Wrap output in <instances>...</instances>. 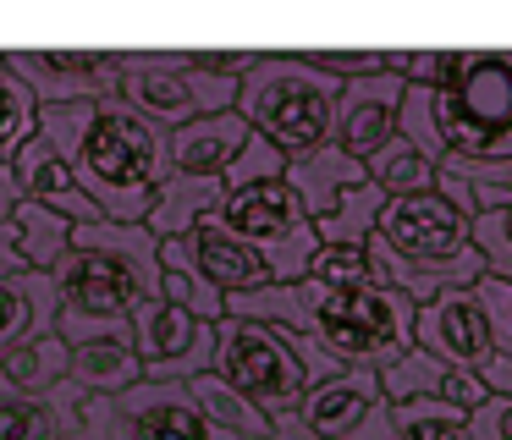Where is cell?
Listing matches in <instances>:
<instances>
[{
  "label": "cell",
  "mask_w": 512,
  "mask_h": 440,
  "mask_svg": "<svg viewBox=\"0 0 512 440\" xmlns=\"http://www.w3.org/2000/svg\"><path fill=\"white\" fill-rule=\"evenodd\" d=\"M72 176L100 204L105 220L144 226L149 209H155V193L171 176L166 132L149 127L144 116H133L127 105H100L78 160H72Z\"/></svg>",
  "instance_id": "1"
},
{
  "label": "cell",
  "mask_w": 512,
  "mask_h": 440,
  "mask_svg": "<svg viewBox=\"0 0 512 440\" xmlns=\"http://www.w3.org/2000/svg\"><path fill=\"white\" fill-rule=\"evenodd\" d=\"M342 83L309 66L303 55H259V66L237 88V116L287 160H303L336 138Z\"/></svg>",
  "instance_id": "2"
},
{
  "label": "cell",
  "mask_w": 512,
  "mask_h": 440,
  "mask_svg": "<svg viewBox=\"0 0 512 440\" xmlns=\"http://www.w3.org/2000/svg\"><path fill=\"white\" fill-rule=\"evenodd\" d=\"M309 303V336L331 352L342 369H397L419 347V308L391 286H364V292H325L303 281Z\"/></svg>",
  "instance_id": "3"
},
{
  "label": "cell",
  "mask_w": 512,
  "mask_h": 440,
  "mask_svg": "<svg viewBox=\"0 0 512 440\" xmlns=\"http://www.w3.org/2000/svg\"><path fill=\"white\" fill-rule=\"evenodd\" d=\"M435 127L452 160H512V55L468 50L463 72L435 88Z\"/></svg>",
  "instance_id": "4"
},
{
  "label": "cell",
  "mask_w": 512,
  "mask_h": 440,
  "mask_svg": "<svg viewBox=\"0 0 512 440\" xmlns=\"http://www.w3.org/2000/svg\"><path fill=\"white\" fill-rule=\"evenodd\" d=\"M237 77L199 72L188 55H122V99L149 127L177 132L199 116L237 110Z\"/></svg>",
  "instance_id": "5"
},
{
  "label": "cell",
  "mask_w": 512,
  "mask_h": 440,
  "mask_svg": "<svg viewBox=\"0 0 512 440\" xmlns=\"http://www.w3.org/2000/svg\"><path fill=\"white\" fill-rule=\"evenodd\" d=\"M215 374L232 380L265 418L298 413L303 396H309V374H303L287 330L248 325V319H221L215 325Z\"/></svg>",
  "instance_id": "6"
},
{
  "label": "cell",
  "mask_w": 512,
  "mask_h": 440,
  "mask_svg": "<svg viewBox=\"0 0 512 440\" xmlns=\"http://www.w3.org/2000/svg\"><path fill=\"white\" fill-rule=\"evenodd\" d=\"M133 352L144 363V380L160 385H188L215 369V325L182 314L166 297H144L133 308Z\"/></svg>",
  "instance_id": "7"
},
{
  "label": "cell",
  "mask_w": 512,
  "mask_h": 440,
  "mask_svg": "<svg viewBox=\"0 0 512 440\" xmlns=\"http://www.w3.org/2000/svg\"><path fill=\"white\" fill-rule=\"evenodd\" d=\"M375 237L413 264H452L474 248V220L457 204H446L441 193H413V198H391Z\"/></svg>",
  "instance_id": "8"
},
{
  "label": "cell",
  "mask_w": 512,
  "mask_h": 440,
  "mask_svg": "<svg viewBox=\"0 0 512 440\" xmlns=\"http://www.w3.org/2000/svg\"><path fill=\"white\" fill-rule=\"evenodd\" d=\"M419 352L441 358L446 369L485 374V363L496 358V319L479 286H457L419 308Z\"/></svg>",
  "instance_id": "9"
},
{
  "label": "cell",
  "mask_w": 512,
  "mask_h": 440,
  "mask_svg": "<svg viewBox=\"0 0 512 440\" xmlns=\"http://www.w3.org/2000/svg\"><path fill=\"white\" fill-rule=\"evenodd\" d=\"M6 66L28 83V94L45 99V105H105V94H122V55L6 50Z\"/></svg>",
  "instance_id": "10"
},
{
  "label": "cell",
  "mask_w": 512,
  "mask_h": 440,
  "mask_svg": "<svg viewBox=\"0 0 512 440\" xmlns=\"http://www.w3.org/2000/svg\"><path fill=\"white\" fill-rule=\"evenodd\" d=\"M386 385L375 369H342L336 380L309 385L298 418L314 429L320 440H369V424H386Z\"/></svg>",
  "instance_id": "11"
},
{
  "label": "cell",
  "mask_w": 512,
  "mask_h": 440,
  "mask_svg": "<svg viewBox=\"0 0 512 440\" xmlns=\"http://www.w3.org/2000/svg\"><path fill=\"white\" fill-rule=\"evenodd\" d=\"M56 292L61 308L72 314H94V319H133V308L144 303V286L127 264H116L111 253H89V248H72L67 259L56 264Z\"/></svg>",
  "instance_id": "12"
},
{
  "label": "cell",
  "mask_w": 512,
  "mask_h": 440,
  "mask_svg": "<svg viewBox=\"0 0 512 440\" xmlns=\"http://www.w3.org/2000/svg\"><path fill=\"white\" fill-rule=\"evenodd\" d=\"M171 248L182 253V259L193 264V270L204 275V281L215 286V292L237 297V292H259V286L276 281V270H270V259L254 248V242H243L237 231L221 226V215L204 220V226H193L188 237H177Z\"/></svg>",
  "instance_id": "13"
},
{
  "label": "cell",
  "mask_w": 512,
  "mask_h": 440,
  "mask_svg": "<svg viewBox=\"0 0 512 440\" xmlns=\"http://www.w3.org/2000/svg\"><path fill=\"white\" fill-rule=\"evenodd\" d=\"M402 83L397 72L380 77H358V83H342V99H336V149H347L353 160H369L380 143L397 132V110H402Z\"/></svg>",
  "instance_id": "14"
},
{
  "label": "cell",
  "mask_w": 512,
  "mask_h": 440,
  "mask_svg": "<svg viewBox=\"0 0 512 440\" xmlns=\"http://www.w3.org/2000/svg\"><path fill=\"white\" fill-rule=\"evenodd\" d=\"M12 171H17V187H23V198H34V204H45V209H56V215H67L72 226H94V220H105L100 204H94V198L78 187L72 165L56 154V143H50L45 132H34V138L17 149Z\"/></svg>",
  "instance_id": "15"
},
{
  "label": "cell",
  "mask_w": 512,
  "mask_h": 440,
  "mask_svg": "<svg viewBox=\"0 0 512 440\" xmlns=\"http://www.w3.org/2000/svg\"><path fill=\"white\" fill-rule=\"evenodd\" d=\"M254 127H248L237 110H221V116H199L188 127L166 132V160H171V176H215L221 182L232 171V160L248 149Z\"/></svg>",
  "instance_id": "16"
},
{
  "label": "cell",
  "mask_w": 512,
  "mask_h": 440,
  "mask_svg": "<svg viewBox=\"0 0 512 440\" xmlns=\"http://www.w3.org/2000/svg\"><path fill=\"white\" fill-rule=\"evenodd\" d=\"M127 440H210V424L199 418L188 385H133L122 402Z\"/></svg>",
  "instance_id": "17"
},
{
  "label": "cell",
  "mask_w": 512,
  "mask_h": 440,
  "mask_svg": "<svg viewBox=\"0 0 512 440\" xmlns=\"http://www.w3.org/2000/svg\"><path fill=\"white\" fill-rule=\"evenodd\" d=\"M358 182H369L364 160H353V154L336 149V143H320V149L303 154V160H287V187L303 198L309 220H325L336 209V198Z\"/></svg>",
  "instance_id": "18"
},
{
  "label": "cell",
  "mask_w": 512,
  "mask_h": 440,
  "mask_svg": "<svg viewBox=\"0 0 512 440\" xmlns=\"http://www.w3.org/2000/svg\"><path fill=\"white\" fill-rule=\"evenodd\" d=\"M56 314H61L56 275L28 270V275H17V281H0V352L23 347L28 336L56 330Z\"/></svg>",
  "instance_id": "19"
},
{
  "label": "cell",
  "mask_w": 512,
  "mask_h": 440,
  "mask_svg": "<svg viewBox=\"0 0 512 440\" xmlns=\"http://www.w3.org/2000/svg\"><path fill=\"white\" fill-rule=\"evenodd\" d=\"M221 204H226V182H215V176H166V187L155 193V209H149L144 226L160 242H177L193 226L221 215Z\"/></svg>",
  "instance_id": "20"
},
{
  "label": "cell",
  "mask_w": 512,
  "mask_h": 440,
  "mask_svg": "<svg viewBox=\"0 0 512 440\" xmlns=\"http://www.w3.org/2000/svg\"><path fill=\"white\" fill-rule=\"evenodd\" d=\"M72 248L111 253L116 264L138 275L144 297H160V237L149 226H122V220H94V226H72Z\"/></svg>",
  "instance_id": "21"
},
{
  "label": "cell",
  "mask_w": 512,
  "mask_h": 440,
  "mask_svg": "<svg viewBox=\"0 0 512 440\" xmlns=\"http://www.w3.org/2000/svg\"><path fill=\"white\" fill-rule=\"evenodd\" d=\"M188 396H193V407H199L204 424L221 429V435H232V440H270V429H276V418H265L232 380H221L215 369L199 374V380H188Z\"/></svg>",
  "instance_id": "22"
},
{
  "label": "cell",
  "mask_w": 512,
  "mask_h": 440,
  "mask_svg": "<svg viewBox=\"0 0 512 440\" xmlns=\"http://www.w3.org/2000/svg\"><path fill=\"white\" fill-rule=\"evenodd\" d=\"M67 380L89 396H127L133 385H144V363H138L133 341H83V347H72Z\"/></svg>",
  "instance_id": "23"
},
{
  "label": "cell",
  "mask_w": 512,
  "mask_h": 440,
  "mask_svg": "<svg viewBox=\"0 0 512 440\" xmlns=\"http://www.w3.org/2000/svg\"><path fill=\"white\" fill-rule=\"evenodd\" d=\"M72 369V347L56 336V330H45V336H28L23 347L0 352V380H6V391L17 396H39L50 391V385H61Z\"/></svg>",
  "instance_id": "24"
},
{
  "label": "cell",
  "mask_w": 512,
  "mask_h": 440,
  "mask_svg": "<svg viewBox=\"0 0 512 440\" xmlns=\"http://www.w3.org/2000/svg\"><path fill=\"white\" fill-rule=\"evenodd\" d=\"M364 171H369V182H375L386 198H413V193H435L441 165H435L419 143H408L402 132H391V138L364 160Z\"/></svg>",
  "instance_id": "25"
},
{
  "label": "cell",
  "mask_w": 512,
  "mask_h": 440,
  "mask_svg": "<svg viewBox=\"0 0 512 440\" xmlns=\"http://www.w3.org/2000/svg\"><path fill=\"white\" fill-rule=\"evenodd\" d=\"M160 297L177 303L182 314L204 319V325H221V319H226V292H215V286L204 281V275L193 270L171 242H160Z\"/></svg>",
  "instance_id": "26"
},
{
  "label": "cell",
  "mask_w": 512,
  "mask_h": 440,
  "mask_svg": "<svg viewBox=\"0 0 512 440\" xmlns=\"http://www.w3.org/2000/svg\"><path fill=\"white\" fill-rule=\"evenodd\" d=\"M12 226H17V242H23V253H28V270L50 275L72 253V220L56 215V209H45V204H34V198L17 204Z\"/></svg>",
  "instance_id": "27"
},
{
  "label": "cell",
  "mask_w": 512,
  "mask_h": 440,
  "mask_svg": "<svg viewBox=\"0 0 512 440\" xmlns=\"http://www.w3.org/2000/svg\"><path fill=\"white\" fill-rule=\"evenodd\" d=\"M386 204H391V198L380 193L375 182H358V187H347V193L336 198L331 215L314 220V231H320V242H358V248H364V242L375 237V226H380V215H386Z\"/></svg>",
  "instance_id": "28"
},
{
  "label": "cell",
  "mask_w": 512,
  "mask_h": 440,
  "mask_svg": "<svg viewBox=\"0 0 512 440\" xmlns=\"http://www.w3.org/2000/svg\"><path fill=\"white\" fill-rule=\"evenodd\" d=\"M386 440H468V413L446 402H391Z\"/></svg>",
  "instance_id": "29"
},
{
  "label": "cell",
  "mask_w": 512,
  "mask_h": 440,
  "mask_svg": "<svg viewBox=\"0 0 512 440\" xmlns=\"http://www.w3.org/2000/svg\"><path fill=\"white\" fill-rule=\"evenodd\" d=\"M309 281L325 286V292H364V286H380V270L369 259V242H320L309 264Z\"/></svg>",
  "instance_id": "30"
},
{
  "label": "cell",
  "mask_w": 512,
  "mask_h": 440,
  "mask_svg": "<svg viewBox=\"0 0 512 440\" xmlns=\"http://www.w3.org/2000/svg\"><path fill=\"white\" fill-rule=\"evenodd\" d=\"M39 132V99L28 94V83L6 66L0 55V165H12L17 149Z\"/></svg>",
  "instance_id": "31"
},
{
  "label": "cell",
  "mask_w": 512,
  "mask_h": 440,
  "mask_svg": "<svg viewBox=\"0 0 512 440\" xmlns=\"http://www.w3.org/2000/svg\"><path fill=\"white\" fill-rule=\"evenodd\" d=\"M446 165L468 182L474 220L479 215H496V209L512 204V160H452V154H446Z\"/></svg>",
  "instance_id": "32"
},
{
  "label": "cell",
  "mask_w": 512,
  "mask_h": 440,
  "mask_svg": "<svg viewBox=\"0 0 512 440\" xmlns=\"http://www.w3.org/2000/svg\"><path fill=\"white\" fill-rule=\"evenodd\" d=\"M94 110H100V105H45V110H39V132H45V138L56 143V154H61L67 165L78 160L83 138H89Z\"/></svg>",
  "instance_id": "33"
},
{
  "label": "cell",
  "mask_w": 512,
  "mask_h": 440,
  "mask_svg": "<svg viewBox=\"0 0 512 440\" xmlns=\"http://www.w3.org/2000/svg\"><path fill=\"white\" fill-rule=\"evenodd\" d=\"M281 176H287V154H281V149H270V143L254 132V138H248V149L232 160V171H226L221 182H226V193H237V187L281 182Z\"/></svg>",
  "instance_id": "34"
},
{
  "label": "cell",
  "mask_w": 512,
  "mask_h": 440,
  "mask_svg": "<svg viewBox=\"0 0 512 440\" xmlns=\"http://www.w3.org/2000/svg\"><path fill=\"white\" fill-rule=\"evenodd\" d=\"M474 248H479V259H485V270L496 275V281H512V204L474 220Z\"/></svg>",
  "instance_id": "35"
},
{
  "label": "cell",
  "mask_w": 512,
  "mask_h": 440,
  "mask_svg": "<svg viewBox=\"0 0 512 440\" xmlns=\"http://www.w3.org/2000/svg\"><path fill=\"white\" fill-rule=\"evenodd\" d=\"M56 418L50 407L28 402V396H6L0 402V440H56Z\"/></svg>",
  "instance_id": "36"
},
{
  "label": "cell",
  "mask_w": 512,
  "mask_h": 440,
  "mask_svg": "<svg viewBox=\"0 0 512 440\" xmlns=\"http://www.w3.org/2000/svg\"><path fill=\"white\" fill-rule=\"evenodd\" d=\"M468 440H512V396H485L468 413Z\"/></svg>",
  "instance_id": "37"
},
{
  "label": "cell",
  "mask_w": 512,
  "mask_h": 440,
  "mask_svg": "<svg viewBox=\"0 0 512 440\" xmlns=\"http://www.w3.org/2000/svg\"><path fill=\"white\" fill-rule=\"evenodd\" d=\"M17 275H28V253H23V242H17V226L6 220V226H0V281H17Z\"/></svg>",
  "instance_id": "38"
},
{
  "label": "cell",
  "mask_w": 512,
  "mask_h": 440,
  "mask_svg": "<svg viewBox=\"0 0 512 440\" xmlns=\"http://www.w3.org/2000/svg\"><path fill=\"white\" fill-rule=\"evenodd\" d=\"M479 380H485L490 396H512V358H507V352H501V358H490Z\"/></svg>",
  "instance_id": "39"
},
{
  "label": "cell",
  "mask_w": 512,
  "mask_h": 440,
  "mask_svg": "<svg viewBox=\"0 0 512 440\" xmlns=\"http://www.w3.org/2000/svg\"><path fill=\"white\" fill-rule=\"evenodd\" d=\"M17 204H23V187H17V171L12 165H0V226L17 215Z\"/></svg>",
  "instance_id": "40"
},
{
  "label": "cell",
  "mask_w": 512,
  "mask_h": 440,
  "mask_svg": "<svg viewBox=\"0 0 512 440\" xmlns=\"http://www.w3.org/2000/svg\"><path fill=\"white\" fill-rule=\"evenodd\" d=\"M358 440H364V435H358Z\"/></svg>",
  "instance_id": "41"
}]
</instances>
